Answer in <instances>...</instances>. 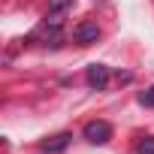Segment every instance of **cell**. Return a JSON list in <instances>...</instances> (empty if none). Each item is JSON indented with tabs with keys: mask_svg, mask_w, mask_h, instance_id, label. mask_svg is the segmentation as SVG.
<instances>
[{
	"mask_svg": "<svg viewBox=\"0 0 154 154\" xmlns=\"http://www.w3.org/2000/svg\"><path fill=\"white\" fill-rule=\"evenodd\" d=\"M72 39L79 42V45H91V42H97V39H100V27H97L94 21H82V24H75Z\"/></svg>",
	"mask_w": 154,
	"mask_h": 154,
	"instance_id": "7a4b0ae2",
	"label": "cell"
},
{
	"mask_svg": "<svg viewBox=\"0 0 154 154\" xmlns=\"http://www.w3.org/2000/svg\"><path fill=\"white\" fill-rule=\"evenodd\" d=\"M85 79H88V85H91V88L103 91V88L109 85V66H106V63H91V66H88V72H85Z\"/></svg>",
	"mask_w": 154,
	"mask_h": 154,
	"instance_id": "3957f363",
	"label": "cell"
},
{
	"mask_svg": "<svg viewBox=\"0 0 154 154\" xmlns=\"http://www.w3.org/2000/svg\"><path fill=\"white\" fill-rule=\"evenodd\" d=\"M72 6V0H48V12H66Z\"/></svg>",
	"mask_w": 154,
	"mask_h": 154,
	"instance_id": "5b68a950",
	"label": "cell"
},
{
	"mask_svg": "<svg viewBox=\"0 0 154 154\" xmlns=\"http://www.w3.org/2000/svg\"><path fill=\"white\" fill-rule=\"evenodd\" d=\"M136 151H139V154H154V136H145V139L136 145Z\"/></svg>",
	"mask_w": 154,
	"mask_h": 154,
	"instance_id": "8992f818",
	"label": "cell"
},
{
	"mask_svg": "<svg viewBox=\"0 0 154 154\" xmlns=\"http://www.w3.org/2000/svg\"><path fill=\"white\" fill-rule=\"evenodd\" d=\"M139 103H142V106H154V85H151L148 91L139 94Z\"/></svg>",
	"mask_w": 154,
	"mask_h": 154,
	"instance_id": "52a82bcc",
	"label": "cell"
},
{
	"mask_svg": "<svg viewBox=\"0 0 154 154\" xmlns=\"http://www.w3.org/2000/svg\"><path fill=\"white\" fill-rule=\"evenodd\" d=\"M69 139H72L69 133H57V136H51V139H48L42 148H45V154H60V151L69 145Z\"/></svg>",
	"mask_w": 154,
	"mask_h": 154,
	"instance_id": "277c9868",
	"label": "cell"
},
{
	"mask_svg": "<svg viewBox=\"0 0 154 154\" xmlns=\"http://www.w3.org/2000/svg\"><path fill=\"white\" fill-rule=\"evenodd\" d=\"M85 139L91 145H106L112 139V124H106V121H88L85 124Z\"/></svg>",
	"mask_w": 154,
	"mask_h": 154,
	"instance_id": "6da1fadb",
	"label": "cell"
}]
</instances>
